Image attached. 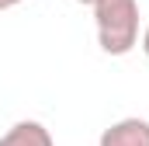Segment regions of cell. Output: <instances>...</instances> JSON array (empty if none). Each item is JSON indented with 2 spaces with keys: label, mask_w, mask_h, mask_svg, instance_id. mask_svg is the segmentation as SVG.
Instances as JSON below:
<instances>
[{
  "label": "cell",
  "mask_w": 149,
  "mask_h": 146,
  "mask_svg": "<svg viewBox=\"0 0 149 146\" xmlns=\"http://www.w3.org/2000/svg\"><path fill=\"white\" fill-rule=\"evenodd\" d=\"M94 25L97 45L108 56H128L139 45V0H97Z\"/></svg>",
  "instance_id": "1"
},
{
  "label": "cell",
  "mask_w": 149,
  "mask_h": 146,
  "mask_svg": "<svg viewBox=\"0 0 149 146\" xmlns=\"http://www.w3.org/2000/svg\"><path fill=\"white\" fill-rule=\"evenodd\" d=\"M97 146H149V122L146 118H121L101 132Z\"/></svg>",
  "instance_id": "2"
},
{
  "label": "cell",
  "mask_w": 149,
  "mask_h": 146,
  "mask_svg": "<svg viewBox=\"0 0 149 146\" xmlns=\"http://www.w3.org/2000/svg\"><path fill=\"white\" fill-rule=\"evenodd\" d=\"M0 146H56L52 132L35 122V118H24V122H14L3 136H0Z\"/></svg>",
  "instance_id": "3"
},
{
  "label": "cell",
  "mask_w": 149,
  "mask_h": 146,
  "mask_svg": "<svg viewBox=\"0 0 149 146\" xmlns=\"http://www.w3.org/2000/svg\"><path fill=\"white\" fill-rule=\"evenodd\" d=\"M17 4H24V0H0V11H10V7H17Z\"/></svg>",
  "instance_id": "4"
},
{
  "label": "cell",
  "mask_w": 149,
  "mask_h": 146,
  "mask_svg": "<svg viewBox=\"0 0 149 146\" xmlns=\"http://www.w3.org/2000/svg\"><path fill=\"white\" fill-rule=\"evenodd\" d=\"M142 52L149 56V25H146V32H142Z\"/></svg>",
  "instance_id": "5"
},
{
  "label": "cell",
  "mask_w": 149,
  "mask_h": 146,
  "mask_svg": "<svg viewBox=\"0 0 149 146\" xmlns=\"http://www.w3.org/2000/svg\"><path fill=\"white\" fill-rule=\"evenodd\" d=\"M76 4H90V7H94V4H97V0H76Z\"/></svg>",
  "instance_id": "6"
}]
</instances>
